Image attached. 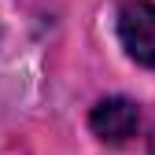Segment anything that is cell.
<instances>
[{
  "label": "cell",
  "mask_w": 155,
  "mask_h": 155,
  "mask_svg": "<svg viewBox=\"0 0 155 155\" xmlns=\"http://www.w3.org/2000/svg\"><path fill=\"white\" fill-rule=\"evenodd\" d=\"M118 41L129 52V59L155 70V4L133 0L118 11Z\"/></svg>",
  "instance_id": "1"
},
{
  "label": "cell",
  "mask_w": 155,
  "mask_h": 155,
  "mask_svg": "<svg viewBox=\"0 0 155 155\" xmlns=\"http://www.w3.org/2000/svg\"><path fill=\"white\" fill-rule=\"evenodd\" d=\"M137 122H140L137 104L126 100V96H107V100H100V104L92 107V114H89L92 133H96L100 140H107V144L129 140L133 133H137Z\"/></svg>",
  "instance_id": "2"
},
{
  "label": "cell",
  "mask_w": 155,
  "mask_h": 155,
  "mask_svg": "<svg viewBox=\"0 0 155 155\" xmlns=\"http://www.w3.org/2000/svg\"><path fill=\"white\" fill-rule=\"evenodd\" d=\"M151 155H155V148H151Z\"/></svg>",
  "instance_id": "3"
}]
</instances>
